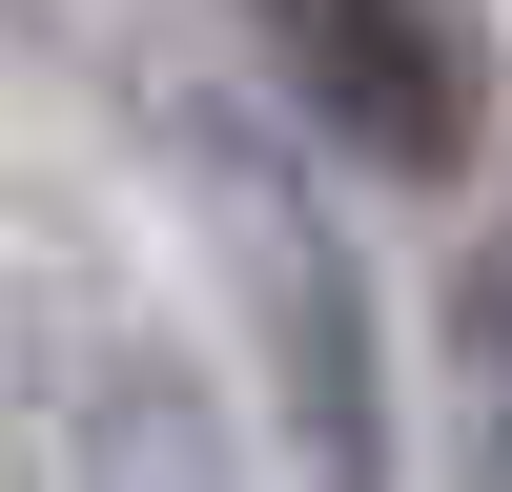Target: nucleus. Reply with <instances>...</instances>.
Returning <instances> with one entry per match:
<instances>
[{
	"label": "nucleus",
	"mask_w": 512,
	"mask_h": 492,
	"mask_svg": "<svg viewBox=\"0 0 512 492\" xmlns=\"http://www.w3.org/2000/svg\"><path fill=\"white\" fill-rule=\"evenodd\" d=\"M267 21V62L308 82L328 144L410 164V185H451V164L492 144V21L472 0H246Z\"/></svg>",
	"instance_id": "obj_1"
},
{
	"label": "nucleus",
	"mask_w": 512,
	"mask_h": 492,
	"mask_svg": "<svg viewBox=\"0 0 512 492\" xmlns=\"http://www.w3.org/2000/svg\"><path fill=\"white\" fill-rule=\"evenodd\" d=\"M472 451H492V492H512V246L472 267Z\"/></svg>",
	"instance_id": "obj_2"
}]
</instances>
